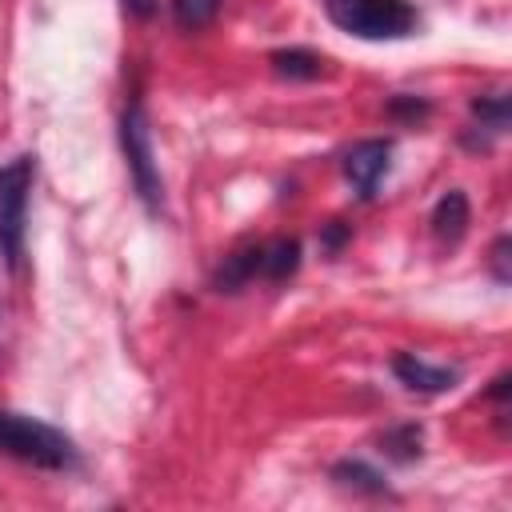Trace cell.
Instances as JSON below:
<instances>
[{
	"mask_svg": "<svg viewBox=\"0 0 512 512\" xmlns=\"http://www.w3.org/2000/svg\"><path fill=\"white\" fill-rule=\"evenodd\" d=\"M508 248H512V240H508V236H500V240L492 244V272H496V280H500V284H508V280H512V272H508Z\"/></svg>",
	"mask_w": 512,
	"mask_h": 512,
	"instance_id": "9a60e30c",
	"label": "cell"
},
{
	"mask_svg": "<svg viewBox=\"0 0 512 512\" xmlns=\"http://www.w3.org/2000/svg\"><path fill=\"white\" fill-rule=\"evenodd\" d=\"M0 452L16 456L24 464L48 468V472H68L80 460L72 436H64L60 428H52L36 416L8 412V408H0Z\"/></svg>",
	"mask_w": 512,
	"mask_h": 512,
	"instance_id": "6da1fadb",
	"label": "cell"
},
{
	"mask_svg": "<svg viewBox=\"0 0 512 512\" xmlns=\"http://www.w3.org/2000/svg\"><path fill=\"white\" fill-rule=\"evenodd\" d=\"M268 60H272V72L288 76V80H316L324 72V60L316 52H308V48H280Z\"/></svg>",
	"mask_w": 512,
	"mask_h": 512,
	"instance_id": "30bf717a",
	"label": "cell"
},
{
	"mask_svg": "<svg viewBox=\"0 0 512 512\" xmlns=\"http://www.w3.org/2000/svg\"><path fill=\"white\" fill-rule=\"evenodd\" d=\"M120 148H124V160H128V176L136 184V196L144 200L148 212H160V200H164V180H160V168H156V152H152V128H148V116H144V104L132 100L120 116Z\"/></svg>",
	"mask_w": 512,
	"mask_h": 512,
	"instance_id": "277c9868",
	"label": "cell"
},
{
	"mask_svg": "<svg viewBox=\"0 0 512 512\" xmlns=\"http://www.w3.org/2000/svg\"><path fill=\"white\" fill-rule=\"evenodd\" d=\"M344 236H348V228H344V224H328V228H324V248H328V252H336Z\"/></svg>",
	"mask_w": 512,
	"mask_h": 512,
	"instance_id": "e0dca14e",
	"label": "cell"
},
{
	"mask_svg": "<svg viewBox=\"0 0 512 512\" xmlns=\"http://www.w3.org/2000/svg\"><path fill=\"white\" fill-rule=\"evenodd\" d=\"M388 156H392V144H388V140H360V144L348 148V156H344V176H348V184H352L364 200L376 192L380 176L388 172Z\"/></svg>",
	"mask_w": 512,
	"mask_h": 512,
	"instance_id": "5b68a950",
	"label": "cell"
},
{
	"mask_svg": "<svg viewBox=\"0 0 512 512\" xmlns=\"http://www.w3.org/2000/svg\"><path fill=\"white\" fill-rule=\"evenodd\" d=\"M300 264V240L292 236H276L260 244V276L264 280H288Z\"/></svg>",
	"mask_w": 512,
	"mask_h": 512,
	"instance_id": "9c48e42d",
	"label": "cell"
},
{
	"mask_svg": "<svg viewBox=\"0 0 512 512\" xmlns=\"http://www.w3.org/2000/svg\"><path fill=\"white\" fill-rule=\"evenodd\" d=\"M128 4V12H136V16H148L152 12V0H124Z\"/></svg>",
	"mask_w": 512,
	"mask_h": 512,
	"instance_id": "ac0fdd59",
	"label": "cell"
},
{
	"mask_svg": "<svg viewBox=\"0 0 512 512\" xmlns=\"http://www.w3.org/2000/svg\"><path fill=\"white\" fill-rule=\"evenodd\" d=\"M328 20L360 40H400L416 28V8L408 0H324Z\"/></svg>",
	"mask_w": 512,
	"mask_h": 512,
	"instance_id": "3957f363",
	"label": "cell"
},
{
	"mask_svg": "<svg viewBox=\"0 0 512 512\" xmlns=\"http://www.w3.org/2000/svg\"><path fill=\"white\" fill-rule=\"evenodd\" d=\"M388 108H392V112H404V116H424V112H428V104H424V100H412V96H408V100H392Z\"/></svg>",
	"mask_w": 512,
	"mask_h": 512,
	"instance_id": "2e32d148",
	"label": "cell"
},
{
	"mask_svg": "<svg viewBox=\"0 0 512 512\" xmlns=\"http://www.w3.org/2000/svg\"><path fill=\"white\" fill-rule=\"evenodd\" d=\"M380 444H384V452L392 456V460H416L420 456V428L416 424H400V428H388L384 436H380Z\"/></svg>",
	"mask_w": 512,
	"mask_h": 512,
	"instance_id": "4fadbf2b",
	"label": "cell"
},
{
	"mask_svg": "<svg viewBox=\"0 0 512 512\" xmlns=\"http://www.w3.org/2000/svg\"><path fill=\"white\" fill-rule=\"evenodd\" d=\"M464 228H468V196L460 188H448L432 208V232H436V240L456 244L464 236Z\"/></svg>",
	"mask_w": 512,
	"mask_h": 512,
	"instance_id": "ba28073f",
	"label": "cell"
},
{
	"mask_svg": "<svg viewBox=\"0 0 512 512\" xmlns=\"http://www.w3.org/2000/svg\"><path fill=\"white\" fill-rule=\"evenodd\" d=\"M392 372H396V380H400L404 388H412V392H428V396L448 392V388H456V380H460L456 368L428 364V360L416 356V352H396V356H392Z\"/></svg>",
	"mask_w": 512,
	"mask_h": 512,
	"instance_id": "8992f818",
	"label": "cell"
},
{
	"mask_svg": "<svg viewBox=\"0 0 512 512\" xmlns=\"http://www.w3.org/2000/svg\"><path fill=\"white\" fill-rule=\"evenodd\" d=\"M36 180V156H16L0 164V260L8 272L24 264V224H28V192Z\"/></svg>",
	"mask_w": 512,
	"mask_h": 512,
	"instance_id": "7a4b0ae2",
	"label": "cell"
},
{
	"mask_svg": "<svg viewBox=\"0 0 512 512\" xmlns=\"http://www.w3.org/2000/svg\"><path fill=\"white\" fill-rule=\"evenodd\" d=\"M220 12V0H172V20L184 28V32H200L216 20Z\"/></svg>",
	"mask_w": 512,
	"mask_h": 512,
	"instance_id": "7c38bea8",
	"label": "cell"
},
{
	"mask_svg": "<svg viewBox=\"0 0 512 512\" xmlns=\"http://www.w3.org/2000/svg\"><path fill=\"white\" fill-rule=\"evenodd\" d=\"M252 276H260V244H244V248L228 252L220 260V268L212 272V288L216 292H240Z\"/></svg>",
	"mask_w": 512,
	"mask_h": 512,
	"instance_id": "52a82bcc",
	"label": "cell"
},
{
	"mask_svg": "<svg viewBox=\"0 0 512 512\" xmlns=\"http://www.w3.org/2000/svg\"><path fill=\"white\" fill-rule=\"evenodd\" d=\"M472 116L480 120V128L504 132V128H508V96H504V92H496V96H476V100H472Z\"/></svg>",
	"mask_w": 512,
	"mask_h": 512,
	"instance_id": "5bb4252c",
	"label": "cell"
},
{
	"mask_svg": "<svg viewBox=\"0 0 512 512\" xmlns=\"http://www.w3.org/2000/svg\"><path fill=\"white\" fill-rule=\"evenodd\" d=\"M332 476L340 484H348V488H360V492H376V496L388 492L384 476L372 464H364V460H340V464H332Z\"/></svg>",
	"mask_w": 512,
	"mask_h": 512,
	"instance_id": "8fae6325",
	"label": "cell"
}]
</instances>
